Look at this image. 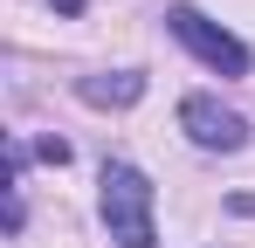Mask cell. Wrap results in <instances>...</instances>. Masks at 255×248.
Wrapping results in <instances>:
<instances>
[{
  "label": "cell",
  "instance_id": "3",
  "mask_svg": "<svg viewBox=\"0 0 255 248\" xmlns=\"http://www.w3.org/2000/svg\"><path fill=\"white\" fill-rule=\"evenodd\" d=\"M179 131H186L200 152H242V145H249V124L235 118L221 97H186V104H179Z\"/></svg>",
  "mask_w": 255,
  "mask_h": 248
},
{
  "label": "cell",
  "instance_id": "4",
  "mask_svg": "<svg viewBox=\"0 0 255 248\" xmlns=\"http://www.w3.org/2000/svg\"><path fill=\"white\" fill-rule=\"evenodd\" d=\"M83 104H138L145 97V76L138 69H118V76H83Z\"/></svg>",
  "mask_w": 255,
  "mask_h": 248
},
{
  "label": "cell",
  "instance_id": "2",
  "mask_svg": "<svg viewBox=\"0 0 255 248\" xmlns=\"http://www.w3.org/2000/svg\"><path fill=\"white\" fill-rule=\"evenodd\" d=\"M166 28L186 41V48H193L207 69H221V76H249V48L228 35L221 21H207L200 7H186V0H179V7H166Z\"/></svg>",
  "mask_w": 255,
  "mask_h": 248
},
{
  "label": "cell",
  "instance_id": "1",
  "mask_svg": "<svg viewBox=\"0 0 255 248\" xmlns=\"http://www.w3.org/2000/svg\"><path fill=\"white\" fill-rule=\"evenodd\" d=\"M97 186H104V228H111V242L118 248H159V228H152V179H145L138 165L111 159Z\"/></svg>",
  "mask_w": 255,
  "mask_h": 248
}]
</instances>
